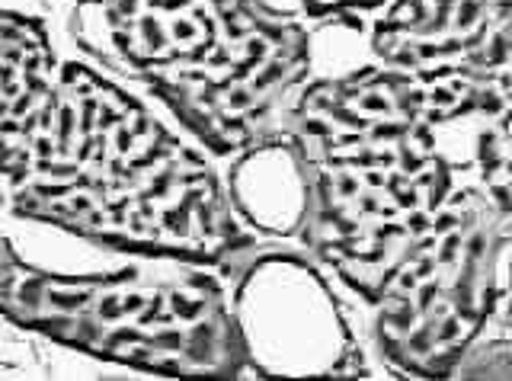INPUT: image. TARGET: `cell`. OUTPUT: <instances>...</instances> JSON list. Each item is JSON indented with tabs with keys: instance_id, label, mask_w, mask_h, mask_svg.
I'll list each match as a JSON object with an SVG mask.
<instances>
[{
	"instance_id": "6da1fadb",
	"label": "cell",
	"mask_w": 512,
	"mask_h": 381,
	"mask_svg": "<svg viewBox=\"0 0 512 381\" xmlns=\"http://www.w3.org/2000/svg\"><path fill=\"white\" fill-rule=\"evenodd\" d=\"M509 90L512 77L420 81L384 65L304 84L282 119L311 173L304 250L375 301L455 189L439 129L484 119Z\"/></svg>"
},
{
	"instance_id": "7a4b0ae2",
	"label": "cell",
	"mask_w": 512,
	"mask_h": 381,
	"mask_svg": "<svg viewBox=\"0 0 512 381\" xmlns=\"http://www.w3.org/2000/svg\"><path fill=\"white\" fill-rule=\"evenodd\" d=\"M7 199L84 241L228 276L260 247L205 157L80 61L61 65L55 109Z\"/></svg>"
},
{
	"instance_id": "3957f363",
	"label": "cell",
	"mask_w": 512,
	"mask_h": 381,
	"mask_svg": "<svg viewBox=\"0 0 512 381\" xmlns=\"http://www.w3.org/2000/svg\"><path fill=\"white\" fill-rule=\"evenodd\" d=\"M71 36L221 157L276 135L311 71L308 29L266 0H77Z\"/></svg>"
},
{
	"instance_id": "277c9868",
	"label": "cell",
	"mask_w": 512,
	"mask_h": 381,
	"mask_svg": "<svg viewBox=\"0 0 512 381\" xmlns=\"http://www.w3.org/2000/svg\"><path fill=\"white\" fill-rule=\"evenodd\" d=\"M0 314L61 346L154 375L253 372L221 282L196 269L48 273L0 237Z\"/></svg>"
},
{
	"instance_id": "5b68a950",
	"label": "cell",
	"mask_w": 512,
	"mask_h": 381,
	"mask_svg": "<svg viewBox=\"0 0 512 381\" xmlns=\"http://www.w3.org/2000/svg\"><path fill=\"white\" fill-rule=\"evenodd\" d=\"M509 218L484 186L448 193L375 295V346L410 378L455 375L496 317Z\"/></svg>"
},
{
	"instance_id": "8992f818",
	"label": "cell",
	"mask_w": 512,
	"mask_h": 381,
	"mask_svg": "<svg viewBox=\"0 0 512 381\" xmlns=\"http://www.w3.org/2000/svg\"><path fill=\"white\" fill-rule=\"evenodd\" d=\"M234 321L253 375L359 378L365 362L320 269L301 253H260L240 269Z\"/></svg>"
},
{
	"instance_id": "52a82bcc",
	"label": "cell",
	"mask_w": 512,
	"mask_h": 381,
	"mask_svg": "<svg viewBox=\"0 0 512 381\" xmlns=\"http://www.w3.org/2000/svg\"><path fill=\"white\" fill-rule=\"evenodd\" d=\"M368 45L378 65L420 81L509 77L500 0H388Z\"/></svg>"
},
{
	"instance_id": "ba28073f",
	"label": "cell",
	"mask_w": 512,
	"mask_h": 381,
	"mask_svg": "<svg viewBox=\"0 0 512 381\" xmlns=\"http://www.w3.org/2000/svg\"><path fill=\"white\" fill-rule=\"evenodd\" d=\"M61 68L36 17L0 10V180H16L55 109Z\"/></svg>"
},
{
	"instance_id": "9c48e42d",
	"label": "cell",
	"mask_w": 512,
	"mask_h": 381,
	"mask_svg": "<svg viewBox=\"0 0 512 381\" xmlns=\"http://www.w3.org/2000/svg\"><path fill=\"white\" fill-rule=\"evenodd\" d=\"M234 212L276 237H298L311 209V173L298 141L279 129L237 154L228 177Z\"/></svg>"
},
{
	"instance_id": "30bf717a",
	"label": "cell",
	"mask_w": 512,
	"mask_h": 381,
	"mask_svg": "<svg viewBox=\"0 0 512 381\" xmlns=\"http://www.w3.org/2000/svg\"><path fill=\"white\" fill-rule=\"evenodd\" d=\"M474 164L480 186L512 221V90L484 116L474 145Z\"/></svg>"
},
{
	"instance_id": "8fae6325",
	"label": "cell",
	"mask_w": 512,
	"mask_h": 381,
	"mask_svg": "<svg viewBox=\"0 0 512 381\" xmlns=\"http://www.w3.org/2000/svg\"><path fill=\"white\" fill-rule=\"evenodd\" d=\"M496 321L506 330H512V221L506 228V276L500 289V305H496Z\"/></svg>"
},
{
	"instance_id": "7c38bea8",
	"label": "cell",
	"mask_w": 512,
	"mask_h": 381,
	"mask_svg": "<svg viewBox=\"0 0 512 381\" xmlns=\"http://www.w3.org/2000/svg\"><path fill=\"white\" fill-rule=\"evenodd\" d=\"M500 17H503V42H506V55L512 65V0H500Z\"/></svg>"
},
{
	"instance_id": "4fadbf2b",
	"label": "cell",
	"mask_w": 512,
	"mask_h": 381,
	"mask_svg": "<svg viewBox=\"0 0 512 381\" xmlns=\"http://www.w3.org/2000/svg\"><path fill=\"white\" fill-rule=\"evenodd\" d=\"M0 209H4V193H0Z\"/></svg>"
}]
</instances>
